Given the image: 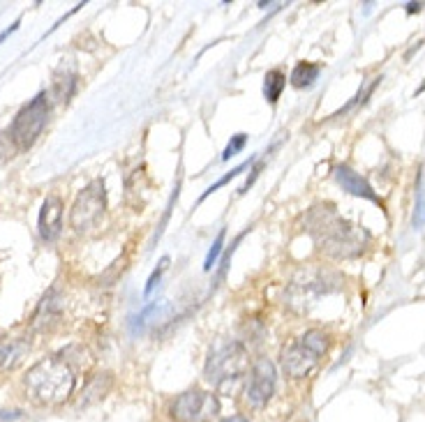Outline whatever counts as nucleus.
<instances>
[{
    "label": "nucleus",
    "mask_w": 425,
    "mask_h": 422,
    "mask_svg": "<svg viewBox=\"0 0 425 422\" xmlns=\"http://www.w3.org/2000/svg\"><path fill=\"white\" fill-rule=\"evenodd\" d=\"M222 422H250V420L243 418V416H231V418H224Z\"/></svg>",
    "instance_id": "25"
},
{
    "label": "nucleus",
    "mask_w": 425,
    "mask_h": 422,
    "mask_svg": "<svg viewBox=\"0 0 425 422\" xmlns=\"http://www.w3.org/2000/svg\"><path fill=\"white\" fill-rule=\"evenodd\" d=\"M167 263H169V259H162L160 261V265L155 268V270H153V275H151V279L146 282V296H151L153 291H155V286H158V282H160V277H162V272H165V268H167Z\"/></svg>",
    "instance_id": "22"
},
{
    "label": "nucleus",
    "mask_w": 425,
    "mask_h": 422,
    "mask_svg": "<svg viewBox=\"0 0 425 422\" xmlns=\"http://www.w3.org/2000/svg\"><path fill=\"white\" fill-rule=\"evenodd\" d=\"M321 65L316 63H298L291 72V86L293 88H310L314 86V81L319 79Z\"/></svg>",
    "instance_id": "15"
},
{
    "label": "nucleus",
    "mask_w": 425,
    "mask_h": 422,
    "mask_svg": "<svg viewBox=\"0 0 425 422\" xmlns=\"http://www.w3.org/2000/svg\"><path fill=\"white\" fill-rule=\"evenodd\" d=\"M340 286H342L340 275L321 270V268H307L291 279L287 289V305L296 312H307L321 296L333 293Z\"/></svg>",
    "instance_id": "4"
},
{
    "label": "nucleus",
    "mask_w": 425,
    "mask_h": 422,
    "mask_svg": "<svg viewBox=\"0 0 425 422\" xmlns=\"http://www.w3.org/2000/svg\"><path fill=\"white\" fill-rule=\"evenodd\" d=\"M275 386H277V372H275V365L270 360L261 358L254 363L252 367V374H250V381H247V388H245V399L252 409H264V406L270 402V397L275 393Z\"/></svg>",
    "instance_id": "9"
},
{
    "label": "nucleus",
    "mask_w": 425,
    "mask_h": 422,
    "mask_svg": "<svg viewBox=\"0 0 425 422\" xmlns=\"http://www.w3.org/2000/svg\"><path fill=\"white\" fill-rule=\"evenodd\" d=\"M218 411V397L199 388L183 393L172 404V418L176 422H208Z\"/></svg>",
    "instance_id": "8"
},
{
    "label": "nucleus",
    "mask_w": 425,
    "mask_h": 422,
    "mask_svg": "<svg viewBox=\"0 0 425 422\" xmlns=\"http://www.w3.org/2000/svg\"><path fill=\"white\" fill-rule=\"evenodd\" d=\"M305 226H307V233L314 238L316 247H319L323 254L335 256V259L358 256L370 242V233L365 228L342 219L333 208H328V205L312 208L305 219Z\"/></svg>",
    "instance_id": "1"
},
{
    "label": "nucleus",
    "mask_w": 425,
    "mask_h": 422,
    "mask_svg": "<svg viewBox=\"0 0 425 422\" xmlns=\"http://www.w3.org/2000/svg\"><path fill=\"white\" fill-rule=\"evenodd\" d=\"M224 235H227V231H224V228H220L218 238H215L213 245H211V249H208L206 261H204V270H206V272H211V270H213V268H215V261H218V259H220V254H222V247H224Z\"/></svg>",
    "instance_id": "19"
},
{
    "label": "nucleus",
    "mask_w": 425,
    "mask_h": 422,
    "mask_svg": "<svg viewBox=\"0 0 425 422\" xmlns=\"http://www.w3.org/2000/svg\"><path fill=\"white\" fill-rule=\"evenodd\" d=\"M245 143H247V134L231 136V141L227 143V148H224V152H222V159H224V162H227V159H231V157H236L238 152L245 148Z\"/></svg>",
    "instance_id": "21"
},
{
    "label": "nucleus",
    "mask_w": 425,
    "mask_h": 422,
    "mask_svg": "<svg viewBox=\"0 0 425 422\" xmlns=\"http://www.w3.org/2000/svg\"><path fill=\"white\" fill-rule=\"evenodd\" d=\"M250 370V356L241 342H227L220 344L218 349L211 351L206 360L204 376L213 386H224L229 381H236Z\"/></svg>",
    "instance_id": "5"
},
{
    "label": "nucleus",
    "mask_w": 425,
    "mask_h": 422,
    "mask_svg": "<svg viewBox=\"0 0 425 422\" xmlns=\"http://www.w3.org/2000/svg\"><path fill=\"white\" fill-rule=\"evenodd\" d=\"M30 344L26 340H14V337H0V372L12 370L21 363Z\"/></svg>",
    "instance_id": "13"
},
{
    "label": "nucleus",
    "mask_w": 425,
    "mask_h": 422,
    "mask_svg": "<svg viewBox=\"0 0 425 422\" xmlns=\"http://www.w3.org/2000/svg\"><path fill=\"white\" fill-rule=\"evenodd\" d=\"M250 164H252V159H250V162H243V164H238L236 168H231V171H229L227 175H224V178H220L218 182H215V185H211V187H208V189L204 191V194H202V198H199V201H206V198L211 196L213 191H218L220 187H224V185H227L229 180H234L236 175H241V173L245 171V168H250Z\"/></svg>",
    "instance_id": "20"
},
{
    "label": "nucleus",
    "mask_w": 425,
    "mask_h": 422,
    "mask_svg": "<svg viewBox=\"0 0 425 422\" xmlns=\"http://www.w3.org/2000/svg\"><path fill=\"white\" fill-rule=\"evenodd\" d=\"M106 210V189L102 180H92L79 191L76 201L69 212V224L76 233H86L97 226V221L104 217Z\"/></svg>",
    "instance_id": "7"
},
{
    "label": "nucleus",
    "mask_w": 425,
    "mask_h": 422,
    "mask_svg": "<svg viewBox=\"0 0 425 422\" xmlns=\"http://www.w3.org/2000/svg\"><path fill=\"white\" fill-rule=\"evenodd\" d=\"M421 90H425V86H423V88H421Z\"/></svg>",
    "instance_id": "26"
},
{
    "label": "nucleus",
    "mask_w": 425,
    "mask_h": 422,
    "mask_svg": "<svg viewBox=\"0 0 425 422\" xmlns=\"http://www.w3.org/2000/svg\"><path fill=\"white\" fill-rule=\"evenodd\" d=\"M26 390L33 402L44 406H56L69 399L74 390V367L65 358L51 356L35 363L26 374Z\"/></svg>",
    "instance_id": "2"
},
{
    "label": "nucleus",
    "mask_w": 425,
    "mask_h": 422,
    "mask_svg": "<svg viewBox=\"0 0 425 422\" xmlns=\"http://www.w3.org/2000/svg\"><path fill=\"white\" fill-rule=\"evenodd\" d=\"M37 228H40L42 240H56L60 235V228H63V198L56 194L46 196L40 210V219H37Z\"/></svg>",
    "instance_id": "10"
},
{
    "label": "nucleus",
    "mask_w": 425,
    "mask_h": 422,
    "mask_svg": "<svg viewBox=\"0 0 425 422\" xmlns=\"http://www.w3.org/2000/svg\"><path fill=\"white\" fill-rule=\"evenodd\" d=\"M49 111H51L49 95L46 93L35 95L17 113V118H14L12 127H10V141L17 145L19 150H28L30 145L37 141V136L42 134V129L46 127Z\"/></svg>",
    "instance_id": "6"
},
{
    "label": "nucleus",
    "mask_w": 425,
    "mask_h": 422,
    "mask_svg": "<svg viewBox=\"0 0 425 422\" xmlns=\"http://www.w3.org/2000/svg\"><path fill=\"white\" fill-rule=\"evenodd\" d=\"M328 351V335L321 330H307L305 335L296 337L291 344L282 349L280 363L282 370L291 379H305Z\"/></svg>",
    "instance_id": "3"
},
{
    "label": "nucleus",
    "mask_w": 425,
    "mask_h": 422,
    "mask_svg": "<svg viewBox=\"0 0 425 422\" xmlns=\"http://www.w3.org/2000/svg\"><path fill=\"white\" fill-rule=\"evenodd\" d=\"M284 86H287V76L280 70H270L264 79V97L268 99L270 104H275L280 99Z\"/></svg>",
    "instance_id": "16"
},
{
    "label": "nucleus",
    "mask_w": 425,
    "mask_h": 422,
    "mask_svg": "<svg viewBox=\"0 0 425 422\" xmlns=\"http://www.w3.org/2000/svg\"><path fill=\"white\" fill-rule=\"evenodd\" d=\"M421 3H409L407 5V14H416V12H421Z\"/></svg>",
    "instance_id": "24"
},
{
    "label": "nucleus",
    "mask_w": 425,
    "mask_h": 422,
    "mask_svg": "<svg viewBox=\"0 0 425 422\" xmlns=\"http://www.w3.org/2000/svg\"><path fill=\"white\" fill-rule=\"evenodd\" d=\"M17 30H19V21H14V24H12L10 28H7V30H3V33H0V44H3V42H5L7 37H10L12 33H17Z\"/></svg>",
    "instance_id": "23"
},
{
    "label": "nucleus",
    "mask_w": 425,
    "mask_h": 422,
    "mask_svg": "<svg viewBox=\"0 0 425 422\" xmlns=\"http://www.w3.org/2000/svg\"><path fill=\"white\" fill-rule=\"evenodd\" d=\"M76 81H79V74H76V67L72 65V60H63V65L58 67L56 74H53V90L51 95L56 102H69V97L74 95Z\"/></svg>",
    "instance_id": "12"
},
{
    "label": "nucleus",
    "mask_w": 425,
    "mask_h": 422,
    "mask_svg": "<svg viewBox=\"0 0 425 422\" xmlns=\"http://www.w3.org/2000/svg\"><path fill=\"white\" fill-rule=\"evenodd\" d=\"M333 175H335V180H337V185L342 187L344 191H349L351 196L368 198V201H372V203H379V196L375 194L372 185H370V182L363 178L361 173L354 171L351 166L337 164V166L333 168Z\"/></svg>",
    "instance_id": "11"
},
{
    "label": "nucleus",
    "mask_w": 425,
    "mask_h": 422,
    "mask_svg": "<svg viewBox=\"0 0 425 422\" xmlns=\"http://www.w3.org/2000/svg\"><path fill=\"white\" fill-rule=\"evenodd\" d=\"M379 81H382V76H377V79H372V81H370V83H368V86H365V88H363V90H358V93H356V97H354V99H349V102H347V104L342 106V109H340V111L335 113V116H333V118H337V116H342V113H347V111H351V109H354V106H358V104H363V102H365V99H368L370 95H372V93H375V88H377V86H379Z\"/></svg>",
    "instance_id": "18"
},
{
    "label": "nucleus",
    "mask_w": 425,
    "mask_h": 422,
    "mask_svg": "<svg viewBox=\"0 0 425 422\" xmlns=\"http://www.w3.org/2000/svg\"><path fill=\"white\" fill-rule=\"evenodd\" d=\"M111 383H113V379H111V374H97L95 379H90V383L86 388H83V397H81V406H88V404H92V402H99L106 393L111 390Z\"/></svg>",
    "instance_id": "14"
},
{
    "label": "nucleus",
    "mask_w": 425,
    "mask_h": 422,
    "mask_svg": "<svg viewBox=\"0 0 425 422\" xmlns=\"http://www.w3.org/2000/svg\"><path fill=\"white\" fill-rule=\"evenodd\" d=\"M412 224H414V228L425 226V178L423 175L419 178V185H416V208H414Z\"/></svg>",
    "instance_id": "17"
}]
</instances>
